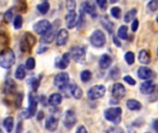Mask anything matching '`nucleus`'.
Masks as SVG:
<instances>
[{"label":"nucleus","instance_id":"53","mask_svg":"<svg viewBox=\"0 0 158 133\" xmlns=\"http://www.w3.org/2000/svg\"><path fill=\"white\" fill-rule=\"evenodd\" d=\"M21 125H22V123H21V122H19V123L18 124V129H17V132H19V129H20V128L22 127Z\"/></svg>","mask_w":158,"mask_h":133},{"label":"nucleus","instance_id":"28","mask_svg":"<svg viewBox=\"0 0 158 133\" xmlns=\"http://www.w3.org/2000/svg\"><path fill=\"white\" fill-rule=\"evenodd\" d=\"M26 77V70H25V67L23 65H19L16 71H15V78L17 80H19V81H22L23 79H25Z\"/></svg>","mask_w":158,"mask_h":133},{"label":"nucleus","instance_id":"47","mask_svg":"<svg viewBox=\"0 0 158 133\" xmlns=\"http://www.w3.org/2000/svg\"><path fill=\"white\" fill-rule=\"evenodd\" d=\"M113 42H114V44L118 46V47H121V43H120V41L118 40V37H117V36H113Z\"/></svg>","mask_w":158,"mask_h":133},{"label":"nucleus","instance_id":"4","mask_svg":"<svg viewBox=\"0 0 158 133\" xmlns=\"http://www.w3.org/2000/svg\"><path fill=\"white\" fill-rule=\"evenodd\" d=\"M90 43L93 46L96 48L103 47L106 43V38L105 33L101 30H95L90 36Z\"/></svg>","mask_w":158,"mask_h":133},{"label":"nucleus","instance_id":"51","mask_svg":"<svg viewBox=\"0 0 158 133\" xmlns=\"http://www.w3.org/2000/svg\"><path fill=\"white\" fill-rule=\"evenodd\" d=\"M48 49V47H44V46H42V47H40L39 49H38V54H42V53H44V52H45L46 50Z\"/></svg>","mask_w":158,"mask_h":133},{"label":"nucleus","instance_id":"7","mask_svg":"<svg viewBox=\"0 0 158 133\" xmlns=\"http://www.w3.org/2000/svg\"><path fill=\"white\" fill-rule=\"evenodd\" d=\"M106 92V89L104 85H101V84L94 85L89 89V91L87 92V96L91 100H97L105 96Z\"/></svg>","mask_w":158,"mask_h":133},{"label":"nucleus","instance_id":"9","mask_svg":"<svg viewBox=\"0 0 158 133\" xmlns=\"http://www.w3.org/2000/svg\"><path fill=\"white\" fill-rule=\"evenodd\" d=\"M51 27H52V24H51V22H49V20H47V19H41V20L37 21L33 25V30H34V31L37 34L43 35Z\"/></svg>","mask_w":158,"mask_h":133},{"label":"nucleus","instance_id":"19","mask_svg":"<svg viewBox=\"0 0 158 133\" xmlns=\"http://www.w3.org/2000/svg\"><path fill=\"white\" fill-rule=\"evenodd\" d=\"M138 77L141 79V80H149L153 77L154 75V72L151 69L147 68V67H141L139 69H138Z\"/></svg>","mask_w":158,"mask_h":133},{"label":"nucleus","instance_id":"54","mask_svg":"<svg viewBox=\"0 0 158 133\" xmlns=\"http://www.w3.org/2000/svg\"><path fill=\"white\" fill-rule=\"evenodd\" d=\"M109 2H110V4H115L118 2V0H109Z\"/></svg>","mask_w":158,"mask_h":133},{"label":"nucleus","instance_id":"56","mask_svg":"<svg viewBox=\"0 0 158 133\" xmlns=\"http://www.w3.org/2000/svg\"><path fill=\"white\" fill-rule=\"evenodd\" d=\"M157 55H158V48H157Z\"/></svg>","mask_w":158,"mask_h":133},{"label":"nucleus","instance_id":"10","mask_svg":"<svg viewBox=\"0 0 158 133\" xmlns=\"http://www.w3.org/2000/svg\"><path fill=\"white\" fill-rule=\"evenodd\" d=\"M56 35L57 33L56 30V25H52V27L42 35V37L40 38V42L44 44H49L54 41L55 38H56Z\"/></svg>","mask_w":158,"mask_h":133},{"label":"nucleus","instance_id":"5","mask_svg":"<svg viewBox=\"0 0 158 133\" xmlns=\"http://www.w3.org/2000/svg\"><path fill=\"white\" fill-rule=\"evenodd\" d=\"M34 93L35 92L29 94V106H28V109L25 111V118H32L37 112L38 97L34 94Z\"/></svg>","mask_w":158,"mask_h":133},{"label":"nucleus","instance_id":"31","mask_svg":"<svg viewBox=\"0 0 158 133\" xmlns=\"http://www.w3.org/2000/svg\"><path fill=\"white\" fill-rule=\"evenodd\" d=\"M136 14H137V9H136V8L131 9V10L128 11V12L126 13V15L124 16V21H125L126 23H129V22L132 21L133 19L135 18Z\"/></svg>","mask_w":158,"mask_h":133},{"label":"nucleus","instance_id":"43","mask_svg":"<svg viewBox=\"0 0 158 133\" xmlns=\"http://www.w3.org/2000/svg\"><path fill=\"white\" fill-rule=\"evenodd\" d=\"M110 77L112 79H114V80H116V79H118L119 77V70H118V68H114V69H111V71H110Z\"/></svg>","mask_w":158,"mask_h":133},{"label":"nucleus","instance_id":"1","mask_svg":"<svg viewBox=\"0 0 158 133\" xmlns=\"http://www.w3.org/2000/svg\"><path fill=\"white\" fill-rule=\"evenodd\" d=\"M15 54L12 49L6 47L2 50L0 56V66L3 69H10L15 64Z\"/></svg>","mask_w":158,"mask_h":133},{"label":"nucleus","instance_id":"42","mask_svg":"<svg viewBox=\"0 0 158 133\" xmlns=\"http://www.w3.org/2000/svg\"><path fill=\"white\" fill-rule=\"evenodd\" d=\"M148 9H150L151 11H156L158 8V0H151L148 5H147Z\"/></svg>","mask_w":158,"mask_h":133},{"label":"nucleus","instance_id":"48","mask_svg":"<svg viewBox=\"0 0 158 133\" xmlns=\"http://www.w3.org/2000/svg\"><path fill=\"white\" fill-rule=\"evenodd\" d=\"M76 132H77V133H81V132L86 133V132H87V130L85 129V127H84V126H80V127H79V128L77 129Z\"/></svg>","mask_w":158,"mask_h":133},{"label":"nucleus","instance_id":"40","mask_svg":"<svg viewBox=\"0 0 158 133\" xmlns=\"http://www.w3.org/2000/svg\"><path fill=\"white\" fill-rule=\"evenodd\" d=\"M66 7L68 11H74L76 8V0H66Z\"/></svg>","mask_w":158,"mask_h":133},{"label":"nucleus","instance_id":"25","mask_svg":"<svg viewBox=\"0 0 158 133\" xmlns=\"http://www.w3.org/2000/svg\"><path fill=\"white\" fill-rule=\"evenodd\" d=\"M101 24H102V26H103L108 32H110V33L113 32V31H114V29H115V25H114V23H113L107 17H103V18L101 19Z\"/></svg>","mask_w":158,"mask_h":133},{"label":"nucleus","instance_id":"49","mask_svg":"<svg viewBox=\"0 0 158 133\" xmlns=\"http://www.w3.org/2000/svg\"><path fill=\"white\" fill-rule=\"evenodd\" d=\"M153 128L156 132H158V118L153 121Z\"/></svg>","mask_w":158,"mask_h":133},{"label":"nucleus","instance_id":"14","mask_svg":"<svg viewBox=\"0 0 158 133\" xmlns=\"http://www.w3.org/2000/svg\"><path fill=\"white\" fill-rule=\"evenodd\" d=\"M70 53H65L60 58H56V67L60 69H65L68 68L70 62Z\"/></svg>","mask_w":158,"mask_h":133},{"label":"nucleus","instance_id":"20","mask_svg":"<svg viewBox=\"0 0 158 133\" xmlns=\"http://www.w3.org/2000/svg\"><path fill=\"white\" fill-rule=\"evenodd\" d=\"M81 9L86 13V14H89L90 16H92L93 18H95L97 16V12H96V9H95V6L94 5H93L91 2L87 1V2H84L82 4V7Z\"/></svg>","mask_w":158,"mask_h":133},{"label":"nucleus","instance_id":"46","mask_svg":"<svg viewBox=\"0 0 158 133\" xmlns=\"http://www.w3.org/2000/svg\"><path fill=\"white\" fill-rule=\"evenodd\" d=\"M138 27H139V20L138 19H134L132 24H131V31H136L138 30Z\"/></svg>","mask_w":158,"mask_h":133},{"label":"nucleus","instance_id":"32","mask_svg":"<svg viewBox=\"0 0 158 133\" xmlns=\"http://www.w3.org/2000/svg\"><path fill=\"white\" fill-rule=\"evenodd\" d=\"M118 36L122 40L128 39V27L125 25L120 26L118 31Z\"/></svg>","mask_w":158,"mask_h":133},{"label":"nucleus","instance_id":"39","mask_svg":"<svg viewBox=\"0 0 158 133\" xmlns=\"http://www.w3.org/2000/svg\"><path fill=\"white\" fill-rule=\"evenodd\" d=\"M110 13H111V15H112L115 19H119L120 16H121V9H120L118 6H114V7L111 8Z\"/></svg>","mask_w":158,"mask_h":133},{"label":"nucleus","instance_id":"52","mask_svg":"<svg viewBox=\"0 0 158 133\" xmlns=\"http://www.w3.org/2000/svg\"><path fill=\"white\" fill-rule=\"evenodd\" d=\"M40 98H41V102L43 103V105H44V106H46V100H45V97H44V95H42Z\"/></svg>","mask_w":158,"mask_h":133},{"label":"nucleus","instance_id":"29","mask_svg":"<svg viewBox=\"0 0 158 133\" xmlns=\"http://www.w3.org/2000/svg\"><path fill=\"white\" fill-rule=\"evenodd\" d=\"M41 79H42V76H39L36 78H31V80H29V84L31 85L32 92H36L37 89L39 88L40 83H41Z\"/></svg>","mask_w":158,"mask_h":133},{"label":"nucleus","instance_id":"23","mask_svg":"<svg viewBox=\"0 0 158 133\" xmlns=\"http://www.w3.org/2000/svg\"><path fill=\"white\" fill-rule=\"evenodd\" d=\"M138 59L140 61V63L144 64V65H148L151 63V56L149 54V52L147 50H141L138 56Z\"/></svg>","mask_w":158,"mask_h":133},{"label":"nucleus","instance_id":"18","mask_svg":"<svg viewBox=\"0 0 158 133\" xmlns=\"http://www.w3.org/2000/svg\"><path fill=\"white\" fill-rule=\"evenodd\" d=\"M16 88H17V84L15 83V81L12 79H7L4 83L3 93L6 95L13 94L16 91Z\"/></svg>","mask_w":158,"mask_h":133},{"label":"nucleus","instance_id":"27","mask_svg":"<svg viewBox=\"0 0 158 133\" xmlns=\"http://www.w3.org/2000/svg\"><path fill=\"white\" fill-rule=\"evenodd\" d=\"M3 126H4L5 130L6 131V132L10 133L13 131V128H14V118L12 117L6 118L3 121Z\"/></svg>","mask_w":158,"mask_h":133},{"label":"nucleus","instance_id":"17","mask_svg":"<svg viewBox=\"0 0 158 133\" xmlns=\"http://www.w3.org/2000/svg\"><path fill=\"white\" fill-rule=\"evenodd\" d=\"M65 19H66L67 27L69 29H72L75 26H77L78 18H77V14H76L75 10L74 11H69V13L65 17Z\"/></svg>","mask_w":158,"mask_h":133},{"label":"nucleus","instance_id":"35","mask_svg":"<svg viewBox=\"0 0 158 133\" xmlns=\"http://www.w3.org/2000/svg\"><path fill=\"white\" fill-rule=\"evenodd\" d=\"M22 23H23V19L21 15H17L13 20V26L16 30H19L22 27Z\"/></svg>","mask_w":158,"mask_h":133},{"label":"nucleus","instance_id":"6","mask_svg":"<svg viewBox=\"0 0 158 133\" xmlns=\"http://www.w3.org/2000/svg\"><path fill=\"white\" fill-rule=\"evenodd\" d=\"M70 56L79 64H84L86 61V51L82 46H74L70 50Z\"/></svg>","mask_w":158,"mask_h":133},{"label":"nucleus","instance_id":"8","mask_svg":"<svg viewBox=\"0 0 158 133\" xmlns=\"http://www.w3.org/2000/svg\"><path fill=\"white\" fill-rule=\"evenodd\" d=\"M77 121H78L77 116H76V113L73 110L69 109L65 113V115L63 117V124L67 129L73 128L76 125Z\"/></svg>","mask_w":158,"mask_h":133},{"label":"nucleus","instance_id":"41","mask_svg":"<svg viewBox=\"0 0 158 133\" xmlns=\"http://www.w3.org/2000/svg\"><path fill=\"white\" fill-rule=\"evenodd\" d=\"M22 100H23V94L21 93H19L16 96H15V106L17 108L20 107L21 106V103H22Z\"/></svg>","mask_w":158,"mask_h":133},{"label":"nucleus","instance_id":"36","mask_svg":"<svg viewBox=\"0 0 158 133\" xmlns=\"http://www.w3.org/2000/svg\"><path fill=\"white\" fill-rule=\"evenodd\" d=\"M81 14H80V17H79V19H78V22H77V28L79 29V30H81V29H82L83 28V26H84V24H85V16H84V11L81 8Z\"/></svg>","mask_w":158,"mask_h":133},{"label":"nucleus","instance_id":"16","mask_svg":"<svg viewBox=\"0 0 158 133\" xmlns=\"http://www.w3.org/2000/svg\"><path fill=\"white\" fill-rule=\"evenodd\" d=\"M58 126V118L55 115H50L45 120V129L49 131H55Z\"/></svg>","mask_w":158,"mask_h":133},{"label":"nucleus","instance_id":"55","mask_svg":"<svg viewBox=\"0 0 158 133\" xmlns=\"http://www.w3.org/2000/svg\"><path fill=\"white\" fill-rule=\"evenodd\" d=\"M156 21H157V23H158V16H157V18H156Z\"/></svg>","mask_w":158,"mask_h":133},{"label":"nucleus","instance_id":"15","mask_svg":"<svg viewBox=\"0 0 158 133\" xmlns=\"http://www.w3.org/2000/svg\"><path fill=\"white\" fill-rule=\"evenodd\" d=\"M156 90V84L154 83L153 81L146 80L143 83H142L140 87V91L143 94H152Z\"/></svg>","mask_w":158,"mask_h":133},{"label":"nucleus","instance_id":"26","mask_svg":"<svg viewBox=\"0 0 158 133\" xmlns=\"http://www.w3.org/2000/svg\"><path fill=\"white\" fill-rule=\"evenodd\" d=\"M127 107L131 111H138L142 109V105L135 99H130L127 101Z\"/></svg>","mask_w":158,"mask_h":133},{"label":"nucleus","instance_id":"30","mask_svg":"<svg viewBox=\"0 0 158 133\" xmlns=\"http://www.w3.org/2000/svg\"><path fill=\"white\" fill-rule=\"evenodd\" d=\"M37 10L42 14V15H45L48 11H49V8H50V5L47 1H44L43 3L37 5Z\"/></svg>","mask_w":158,"mask_h":133},{"label":"nucleus","instance_id":"34","mask_svg":"<svg viewBox=\"0 0 158 133\" xmlns=\"http://www.w3.org/2000/svg\"><path fill=\"white\" fill-rule=\"evenodd\" d=\"M13 15H14V13H13V8L7 9V10L4 13V15H3V19H4V21H5L6 23L8 24V23L12 20V19H13Z\"/></svg>","mask_w":158,"mask_h":133},{"label":"nucleus","instance_id":"38","mask_svg":"<svg viewBox=\"0 0 158 133\" xmlns=\"http://www.w3.org/2000/svg\"><path fill=\"white\" fill-rule=\"evenodd\" d=\"M25 67L29 70H32L35 68V59L33 57H29L25 63Z\"/></svg>","mask_w":158,"mask_h":133},{"label":"nucleus","instance_id":"44","mask_svg":"<svg viewBox=\"0 0 158 133\" xmlns=\"http://www.w3.org/2000/svg\"><path fill=\"white\" fill-rule=\"evenodd\" d=\"M123 80H124L128 84H130V85H135V84H136V81H135L132 77H131V76H129V75L125 76V77L123 78Z\"/></svg>","mask_w":158,"mask_h":133},{"label":"nucleus","instance_id":"13","mask_svg":"<svg viewBox=\"0 0 158 133\" xmlns=\"http://www.w3.org/2000/svg\"><path fill=\"white\" fill-rule=\"evenodd\" d=\"M69 33L66 29H60L59 31L57 32L56 38V43L57 46H63L67 44L69 40Z\"/></svg>","mask_w":158,"mask_h":133},{"label":"nucleus","instance_id":"3","mask_svg":"<svg viewBox=\"0 0 158 133\" xmlns=\"http://www.w3.org/2000/svg\"><path fill=\"white\" fill-rule=\"evenodd\" d=\"M105 118L112 122L115 125H118L121 122V116H122V108L121 107H111L105 111L104 113Z\"/></svg>","mask_w":158,"mask_h":133},{"label":"nucleus","instance_id":"22","mask_svg":"<svg viewBox=\"0 0 158 133\" xmlns=\"http://www.w3.org/2000/svg\"><path fill=\"white\" fill-rule=\"evenodd\" d=\"M62 100H63V96L60 94H53L48 98V104L49 106L56 107L62 103Z\"/></svg>","mask_w":158,"mask_h":133},{"label":"nucleus","instance_id":"21","mask_svg":"<svg viewBox=\"0 0 158 133\" xmlns=\"http://www.w3.org/2000/svg\"><path fill=\"white\" fill-rule=\"evenodd\" d=\"M111 64H112V57L107 54L102 55V56L100 57V60H99L100 68L102 69H106L111 66Z\"/></svg>","mask_w":158,"mask_h":133},{"label":"nucleus","instance_id":"24","mask_svg":"<svg viewBox=\"0 0 158 133\" xmlns=\"http://www.w3.org/2000/svg\"><path fill=\"white\" fill-rule=\"evenodd\" d=\"M69 94L77 100H79L82 97V91L77 84L69 85Z\"/></svg>","mask_w":158,"mask_h":133},{"label":"nucleus","instance_id":"12","mask_svg":"<svg viewBox=\"0 0 158 133\" xmlns=\"http://www.w3.org/2000/svg\"><path fill=\"white\" fill-rule=\"evenodd\" d=\"M69 76L67 72H60L56 74L54 79V84L58 88L69 84Z\"/></svg>","mask_w":158,"mask_h":133},{"label":"nucleus","instance_id":"50","mask_svg":"<svg viewBox=\"0 0 158 133\" xmlns=\"http://www.w3.org/2000/svg\"><path fill=\"white\" fill-rule=\"evenodd\" d=\"M37 118H38V120H42L43 118H44V114L43 111H40V112L37 114Z\"/></svg>","mask_w":158,"mask_h":133},{"label":"nucleus","instance_id":"37","mask_svg":"<svg viewBox=\"0 0 158 133\" xmlns=\"http://www.w3.org/2000/svg\"><path fill=\"white\" fill-rule=\"evenodd\" d=\"M124 57H125L126 62L129 65H132L134 63V61H135V56H134V53L133 52H131V51L127 52L125 54V56Z\"/></svg>","mask_w":158,"mask_h":133},{"label":"nucleus","instance_id":"11","mask_svg":"<svg viewBox=\"0 0 158 133\" xmlns=\"http://www.w3.org/2000/svg\"><path fill=\"white\" fill-rule=\"evenodd\" d=\"M112 95L116 100H121L126 95V89L122 83L117 82L112 87Z\"/></svg>","mask_w":158,"mask_h":133},{"label":"nucleus","instance_id":"2","mask_svg":"<svg viewBox=\"0 0 158 133\" xmlns=\"http://www.w3.org/2000/svg\"><path fill=\"white\" fill-rule=\"evenodd\" d=\"M36 43V38L31 32H25L19 41V49L23 53H28L31 50Z\"/></svg>","mask_w":158,"mask_h":133},{"label":"nucleus","instance_id":"33","mask_svg":"<svg viewBox=\"0 0 158 133\" xmlns=\"http://www.w3.org/2000/svg\"><path fill=\"white\" fill-rule=\"evenodd\" d=\"M81 81L83 82H88L89 81H91L92 79V72L88 69H85L83 71L81 72V76H80Z\"/></svg>","mask_w":158,"mask_h":133},{"label":"nucleus","instance_id":"45","mask_svg":"<svg viewBox=\"0 0 158 133\" xmlns=\"http://www.w3.org/2000/svg\"><path fill=\"white\" fill-rule=\"evenodd\" d=\"M96 3L99 6V7H101L102 9H106L107 7V1L106 0H96Z\"/></svg>","mask_w":158,"mask_h":133}]
</instances>
